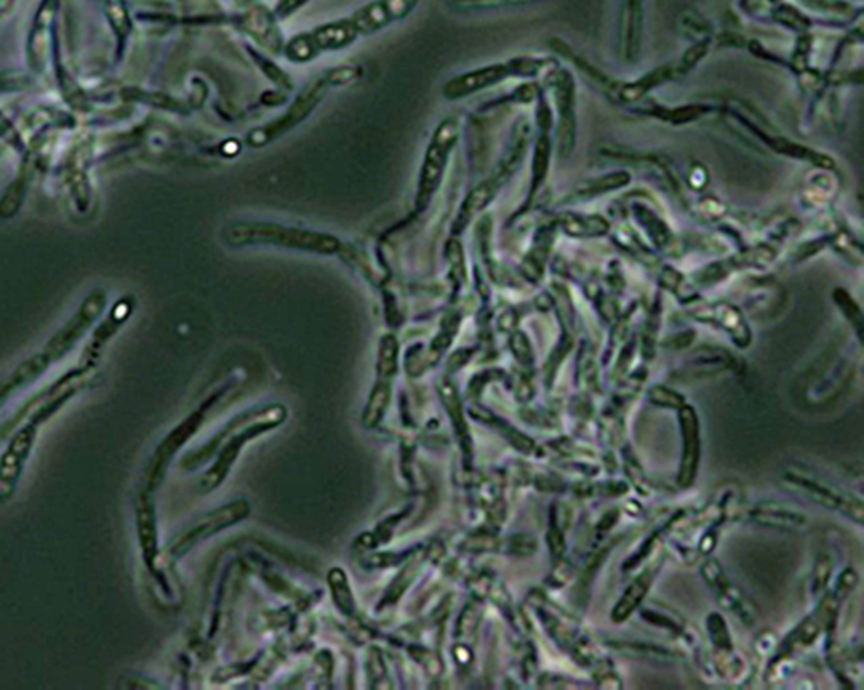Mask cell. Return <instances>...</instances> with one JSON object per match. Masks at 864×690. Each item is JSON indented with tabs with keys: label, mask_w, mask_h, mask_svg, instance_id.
Returning a JSON list of instances; mask_svg holds the SVG:
<instances>
[{
	"label": "cell",
	"mask_w": 864,
	"mask_h": 690,
	"mask_svg": "<svg viewBox=\"0 0 864 690\" xmlns=\"http://www.w3.org/2000/svg\"><path fill=\"white\" fill-rule=\"evenodd\" d=\"M223 240L230 246L273 245L323 255H331L340 250L338 238L331 235L303 229H289L267 221L231 223L223 230Z\"/></svg>",
	"instance_id": "1"
},
{
	"label": "cell",
	"mask_w": 864,
	"mask_h": 690,
	"mask_svg": "<svg viewBox=\"0 0 864 690\" xmlns=\"http://www.w3.org/2000/svg\"><path fill=\"white\" fill-rule=\"evenodd\" d=\"M284 419H286V411L281 405H271L267 409H258V411L245 412L235 417L233 422L228 424L227 429L222 430V434L216 436L213 445L205 449V453L212 454L214 445L222 441H227L222 447L214 466L208 471V475L201 479L203 490H214L227 478L230 468L233 466V462L247 441L257 437L258 434L265 430L277 428Z\"/></svg>",
	"instance_id": "2"
},
{
	"label": "cell",
	"mask_w": 864,
	"mask_h": 690,
	"mask_svg": "<svg viewBox=\"0 0 864 690\" xmlns=\"http://www.w3.org/2000/svg\"><path fill=\"white\" fill-rule=\"evenodd\" d=\"M529 603L535 610V614L547 636L556 644L562 653H566L579 667L591 670L598 661L605 659V655L598 650V646L592 644L591 638L581 631L577 625V618L569 611H562L559 606L552 604V601L544 591L533 589L529 596Z\"/></svg>",
	"instance_id": "3"
},
{
	"label": "cell",
	"mask_w": 864,
	"mask_h": 690,
	"mask_svg": "<svg viewBox=\"0 0 864 690\" xmlns=\"http://www.w3.org/2000/svg\"><path fill=\"white\" fill-rule=\"evenodd\" d=\"M782 478L787 485L805 495L807 498H810V502H814L816 505L831 511H837L860 527L863 525L864 506L863 500L860 496L839 490L833 485L822 481L819 476H814L802 468H789L784 471Z\"/></svg>",
	"instance_id": "4"
},
{
	"label": "cell",
	"mask_w": 864,
	"mask_h": 690,
	"mask_svg": "<svg viewBox=\"0 0 864 690\" xmlns=\"http://www.w3.org/2000/svg\"><path fill=\"white\" fill-rule=\"evenodd\" d=\"M459 136V125L456 119H446L440 122L436 129L434 136L431 138L427 151H425L424 162L419 174V186H417V200L415 204L419 210H424L432 200L436 189L440 187L442 174L448 166L451 151L455 149L456 142Z\"/></svg>",
	"instance_id": "5"
},
{
	"label": "cell",
	"mask_w": 864,
	"mask_h": 690,
	"mask_svg": "<svg viewBox=\"0 0 864 690\" xmlns=\"http://www.w3.org/2000/svg\"><path fill=\"white\" fill-rule=\"evenodd\" d=\"M546 62L542 60H532V58H522L516 62H499L485 66L480 70H474L470 73L459 75L453 78L451 81L446 83L444 87V96L449 100H459L463 96H468L471 93L485 90L488 87L499 83L501 79L508 77H532L537 75Z\"/></svg>",
	"instance_id": "6"
},
{
	"label": "cell",
	"mask_w": 864,
	"mask_h": 690,
	"mask_svg": "<svg viewBox=\"0 0 864 690\" xmlns=\"http://www.w3.org/2000/svg\"><path fill=\"white\" fill-rule=\"evenodd\" d=\"M700 578L713 589L717 604L734 614L746 627H753L759 619L757 604L748 598V594L738 584L733 583L723 564L711 555L700 564Z\"/></svg>",
	"instance_id": "7"
},
{
	"label": "cell",
	"mask_w": 864,
	"mask_h": 690,
	"mask_svg": "<svg viewBox=\"0 0 864 690\" xmlns=\"http://www.w3.org/2000/svg\"><path fill=\"white\" fill-rule=\"evenodd\" d=\"M677 420L681 429V461L675 476V486L679 490H689L694 486L699 475L700 456H702V439H700V420L698 411L687 402L683 409L677 411Z\"/></svg>",
	"instance_id": "8"
},
{
	"label": "cell",
	"mask_w": 864,
	"mask_h": 690,
	"mask_svg": "<svg viewBox=\"0 0 864 690\" xmlns=\"http://www.w3.org/2000/svg\"><path fill=\"white\" fill-rule=\"evenodd\" d=\"M740 370L742 365L734 354L716 346H700L670 371V378L675 382H692Z\"/></svg>",
	"instance_id": "9"
},
{
	"label": "cell",
	"mask_w": 864,
	"mask_h": 690,
	"mask_svg": "<svg viewBox=\"0 0 864 690\" xmlns=\"http://www.w3.org/2000/svg\"><path fill=\"white\" fill-rule=\"evenodd\" d=\"M617 540L618 538H611V540H607L603 545L590 551L586 553L583 564L576 569L575 579L571 583V596H569V606H571L569 613L573 614L575 618L583 616L586 611L590 599H591L592 583H594L601 566L607 562L608 557L613 553Z\"/></svg>",
	"instance_id": "10"
},
{
	"label": "cell",
	"mask_w": 864,
	"mask_h": 690,
	"mask_svg": "<svg viewBox=\"0 0 864 690\" xmlns=\"http://www.w3.org/2000/svg\"><path fill=\"white\" fill-rule=\"evenodd\" d=\"M248 513H250V506L247 505V502H235L214 510L206 517L199 519L189 530H186L181 537L178 538V542L172 547V553L181 555L186 551H189L199 540L214 536L233 523L240 522Z\"/></svg>",
	"instance_id": "11"
},
{
	"label": "cell",
	"mask_w": 864,
	"mask_h": 690,
	"mask_svg": "<svg viewBox=\"0 0 864 690\" xmlns=\"http://www.w3.org/2000/svg\"><path fill=\"white\" fill-rule=\"evenodd\" d=\"M667 561V553H658L649 566L642 569L635 576V579L626 586L623 591L622 598L617 601L613 611H611V621L615 625H622L630 616L637 613L638 608L647 601V596L652 589L655 579L658 578L660 570L664 568Z\"/></svg>",
	"instance_id": "12"
},
{
	"label": "cell",
	"mask_w": 864,
	"mask_h": 690,
	"mask_svg": "<svg viewBox=\"0 0 864 690\" xmlns=\"http://www.w3.org/2000/svg\"><path fill=\"white\" fill-rule=\"evenodd\" d=\"M323 93H324V83L313 85L307 92L303 93L296 100V104L292 107L289 108L286 115H282L275 122L269 123L267 127L252 130L248 134V144L254 145V147H260V145L271 142L273 138L286 134L288 130H290L292 127H296L298 123L303 122L304 119L313 112V108L318 105Z\"/></svg>",
	"instance_id": "13"
},
{
	"label": "cell",
	"mask_w": 864,
	"mask_h": 690,
	"mask_svg": "<svg viewBox=\"0 0 864 690\" xmlns=\"http://www.w3.org/2000/svg\"><path fill=\"white\" fill-rule=\"evenodd\" d=\"M417 2L419 0H373L349 16V21L358 34L377 32L394 21L409 16Z\"/></svg>",
	"instance_id": "14"
},
{
	"label": "cell",
	"mask_w": 864,
	"mask_h": 690,
	"mask_svg": "<svg viewBox=\"0 0 864 690\" xmlns=\"http://www.w3.org/2000/svg\"><path fill=\"white\" fill-rule=\"evenodd\" d=\"M744 513L750 522L759 525L761 528H770L776 532L793 534V532L805 530L809 525V517L805 515V511L774 500L759 502L750 506Z\"/></svg>",
	"instance_id": "15"
},
{
	"label": "cell",
	"mask_w": 864,
	"mask_h": 690,
	"mask_svg": "<svg viewBox=\"0 0 864 690\" xmlns=\"http://www.w3.org/2000/svg\"><path fill=\"white\" fill-rule=\"evenodd\" d=\"M694 318L698 321L709 322L723 329L740 350L748 348L751 343V329L744 321L742 311L733 304L719 303L713 306L700 307L694 312Z\"/></svg>",
	"instance_id": "16"
},
{
	"label": "cell",
	"mask_w": 864,
	"mask_h": 690,
	"mask_svg": "<svg viewBox=\"0 0 864 690\" xmlns=\"http://www.w3.org/2000/svg\"><path fill=\"white\" fill-rule=\"evenodd\" d=\"M558 110H559V144L561 155H569L576 140V112H575V83L562 73L558 81Z\"/></svg>",
	"instance_id": "17"
},
{
	"label": "cell",
	"mask_w": 864,
	"mask_h": 690,
	"mask_svg": "<svg viewBox=\"0 0 864 690\" xmlns=\"http://www.w3.org/2000/svg\"><path fill=\"white\" fill-rule=\"evenodd\" d=\"M471 415L486 424L488 428L497 430L500 434L503 439H507V443L516 447V451L524 456H539L542 454V447L537 445V443L532 439L531 436H527L525 432L516 429L514 424H510L508 420H505L500 415L493 414L491 411L488 409H483L480 405H474L471 409Z\"/></svg>",
	"instance_id": "18"
},
{
	"label": "cell",
	"mask_w": 864,
	"mask_h": 690,
	"mask_svg": "<svg viewBox=\"0 0 864 690\" xmlns=\"http://www.w3.org/2000/svg\"><path fill=\"white\" fill-rule=\"evenodd\" d=\"M609 650L626 659L643 660L653 663H675L684 659L683 652L668 648L664 644L642 642V640H607Z\"/></svg>",
	"instance_id": "19"
},
{
	"label": "cell",
	"mask_w": 864,
	"mask_h": 690,
	"mask_svg": "<svg viewBox=\"0 0 864 690\" xmlns=\"http://www.w3.org/2000/svg\"><path fill=\"white\" fill-rule=\"evenodd\" d=\"M571 525V508L564 502H556L549 508L546 542L550 564L559 562L567 555V530Z\"/></svg>",
	"instance_id": "20"
},
{
	"label": "cell",
	"mask_w": 864,
	"mask_h": 690,
	"mask_svg": "<svg viewBox=\"0 0 864 690\" xmlns=\"http://www.w3.org/2000/svg\"><path fill=\"white\" fill-rule=\"evenodd\" d=\"M360 34L355 29L348 19H340L319 26L318 29L307 32V37L316 53L328 49H341L349 46Z\"/></svg>",
	"instance_id": "21"
},
{
	"label": "cell",
	"mask_w": 864,
	"mask_h": 690,
	"mask_svg": "<svg viewBox=\"0 0 864 690\" xmlns=\"http://www.w3.org/2000/svg\"><path fill=\"white\" fill-rule=\"evenodd\" d=\"M852 375V363L841 362L839 365H833L826 371V375L819 377L816 384L809 388V402L816 405H824L835 400L848 385Z\"/></svg>",
	"instance_id": "22"
},
{
	"label": "cell",
	"mask_w": 864,
	"mask_h": 690,
	"mask_svg": "<svg viewBox=\"0 0 864 690\" xmlns=\"http://www.w3.org/2000/svg\"><path fill=\"white\" fill-rule=\"evenodd\" d=\"M638 614L645 623L652 625L655 628L664 629L677 638H683L684 633L691 627L683 614L657 601H652L649 604L643 603L638 608Z\"/></svg>",
	"instance_id": "23"
},
{
	"label": "cell",
	"mask_w": 864,
	"mask_h": 690,
	"mask_svg": "<svg viewBox=\"0 0 864 690\" xmlns=\"http://www.w3.org/2000/svg\"><path fill=\"white\" fill-rule=\"evenodd\" d=\"M440 399L444 402V407L451 417V422H453L456 436L459 439V445L463 447V453L470 461L473 443H471L470 429H468V424H466V419H465V411H463L459 395L456 392L455 385L448 384V382L440 385Z\"/></svg>",
	"instance_id": "24"
},
{
	"label": "cell",
	"mask_w": 864,
	"mask_h": 690,
	"mask_svg": "<svg viewBox=\"0 0 864 690\" xmlns=\"http://www.w3.org/2000/svg\"><path fill=\"white\" fill-rule=\"evenodd\" d=\"M500 178L501 176L491 178V179H488V181L482 183V185L474 187L471 191L470 196L465 200L463 206H461V212H459V215L456 218V233L463 230L470 223L471 220H473V216L480 213L485 208L486 204L495 198V195L499 191V186H500Z\"/></svg>",
	"instance_id": "25"
},
{
	"label": "cell",
	"mask_w": 864,
	"mask_h": 690,
	"mask_svg": "<svg viewBox=\"0 0 864 690\" xmlns=\"http://www.w3.org/2000/svg\"><path fill=\"white\" fill-rule=\"evenodd\" d=\"M201 420H203V412L199 411V412H197V414L191 415V417H189V419H188L184 424H181L178 429L174 430V432H172V434L167 437L166 441L163 443V445L159 447V451H157L155 458H154V470H152V476L161 475V471H163V468H164V464H166L167 461H169V458H171V456H172V454H174V453L180 449V445H181L182 443H186V441H188V437H189V436H191V434H193V432L199 428Z\"/></svg>",
	"instance_id": "26"
},
{
	"label": "cell",
	"mask_w": 864,
	"mask_h": 690,
	"mask_svg": "<svg viewBox=\"0 0 864 690\" xmlns=\"http://www.w3.org/2000/svg\"><path fill=\"white\" fill-rule=\"evenodd\" d=\"M576 387L581 392L600 394V367L594 360L590 343H583L579 346L576 360Z\"/></svg>",
	"instance_id": "27"
},
{
	"label": "cell",
	"mask_w": 864,
	"mask_h": 690,
	"mask_svg": "<svg viewBox=\"0 0 864 690\" xmlns=\"http://www.w3.org/2000/svg\"><path fill=\"white\" fill-rule=\"evenodd\" d=\"M620 453H622L620 466H622L623 473L626 476V481H628L630 488H633L642 496H649L650 491H652L650 479H649V476L645 473L642 462L638 460L635 451L632 449V445H630L628 441H625L620 445Z\"/></svg>",
	"instance_id": "28"
},
{
	"label": "cell",
	"mask_w": 864,
	"mask_h": 690,
	"mask_svg": "<svg viewBox=\"0 0 864 690\" xmlns=\"http://www.w3.org/2000/svg\"><path fill=\"white\" fill-rule=\"evenodd\" d=\"M833 572H835V564L831 555L826 553H819L818 559L814 561V566L809 576V586H807V596L812 604H816L829 591Z\"/></svg>",
	"instance_id": "29"
},
{
	"label": "cell",
	"mask_w": 864,
	"mask_h": 690,
	"mask_svg": "<svg viewBox=\"0 0 864 690\" xmlns=\"http://www.w3.org/2000/svg\"><path fill=\"white\" fill-rule=\"evenodd\" d=\"M630 181V176L626 172H613L603 178H598L594 181H586L581 186H577L576 191L569 200H591L594 196H600L607 193L609 189H617L620 186H625Z\"/></svg>",
	"instance_id": "30"
},
{
	"label": "cell",
	"mask_w": 864,
	"mask_h": 690,
	"mask_svg": "<svg viewBox=\"0 0 864 690\" xmlns=\"http://www.w3.org/2000/svg\"><path fill=\"white\" fill-rule=\"evenodd\" d=\"M562 229L573 237H600L609 230V225L601 216L566 215Z\"/></svg>",
	"instance_id": "31"
},
{
	"label": "cell",
	"mask_w": 864,
	"mask_h": 690,
	"mask_svg": "<svg viewBox=\"0 0 864 690\" xmlns=\"http://www.w3.org/2000/svg\"><path fill=\"white\" fill-rule=\"evenodd\" d=\"M706 631H708V638H709V644H711V650L713 652L736 648L734 644H733V638H731L728 623H726V619H725L723 614L716 613V611L708 614V618H706Z\"/></svg>",
	"instance_id": "32"
},
{
	"label": "cell",
	"mask_w": 864,
	"mask_h": 690,
	"mask_svg": "<svg viewBox=\"0 0 864 690\" xmlns=\"http://www.w3.org/2000/svg\"><path fill=\"white\" fill-rule=\"evenodd\" d=\"M390 400V385L385 380H382L375 390L372 392L368 405L365 409L364 422L366 428H375L382 420L383 412L387 411V403Z\"/></svg>",
	"instance_id": "33"
},
{
	"label": "cell",
	"mask_w": 864,
	"mask_h": 690,
	"mask_svg": "<svg viewBox=\"0 0 864 690\" xmlns=\"http://www.w3.org/2000/svg\"><path fill=\"white\" fill-rule=\"evenodd\" d=\"M647 400H649L650 405L657 407V409L674 411V412H677L687 403V399L684 397L683 394L675 392L674 388H670L667 385L660 384L652 385L647 390Z\"/></svg>",
	"instance_id": "34"
},
{
	"label": "cell",
	"mask_w": 864,
	"mask_h": 690,
	"mask_svg": "<svg viewBox=\"0 0 864 690\" xmlns=\"http://www.w3.org/2000/svg\"><path fill=\"white\" fill-rule=\"evenodd\" d=\"M448 2H449L451 7H455L456 11L473 12V11H493V9L524 7V5L539 4V2H544V0H448Z\"/></svg>",
	"instance_id": "35"
},
{
	"label": "cell",
	"mask_w": 864,
	"mask_h": 690,
	"mask_svg": "<svg viewBox=\"0 0 864 690\" xmlns=\"http://www.w3.org/2000/svg\"><path fill=\"white\" fill-rule=\"evenodd\" d=\"M328 581H330L336 606L345 614L355 613V599L351 596L347 574L341 569H333L328 576Z\"/></svg>",
	"instance_id": "36"
},
{
	"label": "cell",
	"mask_w": 864,
	"mask_h": 690,
	"mask_svg": "<svg viewBox=\"0 0 864 690\" xmlns=\"http://www.w3.org/2000/svg\"><path fill=\"white\" fill-rule=\"evenodd\" d=\"M537 551H539L537 538L532 537L529 534H516V536L501 538L499 553L514 555V557H532L537 553Z\"/></svg>",
	"instance_id": "37"
},
{
	"label": "cell",
	"mask_w": 864,
	"mask_h": 690,
	"mask_svg": "<svg viewBox=\"0 0 864 690\" xmlns=\"http://www.w3.org/2000/svg\"><path fill=\"white\" fill-rule=\"evenodd\" d=\"M398 362V345L394 337H385L380 343L379 377L382 380H390L397 373Z\"/></svg>",
	"instance_id": "38"
},
{
	"label": "cell",
	"mask_w": 864,
	"mask_h": 690,
	"mask_svg": "<svg viewBox=\"0 0 864 690\" xmlns=\"http://www.w3.org/2000/svg\"><path fill=\"white\" fill-rule=\"evenodd\" d=\"M525 409L522 411V417L525 422L532 424L533 428L541 429L559 430L562 428L561 419L554 409L549 407H532L531 403L524 405Z\"/></svg>",
	"instance_id": "39"
},
{
	"label": "cell",
	"mask_w": 864,
	"mask_h": 690,
	"mask_svg": "<svg viewBox=\"0 0 864 690\" xmlns=\"http://www.w3.org/2000/svg\"><path fill=\"white\" fill-rule=\"evenodd\" d=\"M532 485L535 486V490L542 491V493H547V495H569V490H571V483L561 475V473H556V471H541L537 475L529 476Z\"/></svg>",
	"instance_id": "40"
},
{
	"label": "cell",
	"mask_w": 864,
	"mask_h": 690,
	"mask_svg": "<svg viewBox=\"0 0 864 690\" xmlns=\"http://www.w3.org/2000/svg\"><path fill=\"white\" fill-rule=\"evenodd\" d=\"M510 348L516 356V363L520 365V371L527 375H535V356L532 352L531 341L525 333L516 331L510 339Z\"/></svg>",
	"instance_id": "41"
},
{
	"label": "cell",
	"mask_w": 864,
	"mask_h": 690,
	"mask_svg": "<svg viewBox=\"0 0 864 690\" xmlns=\"http://www.w3.org/2000/svg\"><path fill=\"white\" fill-rule=\"evenodd\" d=\"M622 513V508H609V510H607L598 519V522L594 523V527H592L591 538H590V551L600 547V545H603L607 542L609 534H611V530L617 527V523L620 522Z\"/></svg>",
	"instance_id": "42"
},
{
	"label": "cell",
	"mask_w": 864,
	"mask_h": 690,
	"mask_svg": "<svg viewBox=\"0 0 864 690\" xmlns=\"http://www.w3.org/2000/svg\"><path fill=\"white\" fill-rule=\"evenodd\" d=\"M569 412L573 419L576 420L577 426L581 429H586L594 419V405H592V395L588 392H577L575 397L569 400Z\"/></svg>",
	"instance_id": "43"
},
{
	"label": "cell",
	"mask_w": 864,
	"mask_h": 690,
	"mask_svg": "<svg viewBox=\"0 0 864 690\" xmlns=\"http://www.w3.org/2000/svg\"><path fill=\"white\" fill-rule=\"evenodd\" d=\"M576 569L575 562L566 555L559 562L552 564L550 574L547 576L546 579L547 587L549 589H554V591H559L562 587H566L567 584L573 583L575 574H576Z\"/></svg>",
	"instance_id": "44"
},
{
	"label": "cell",
	"mask_w": 864,
	"mask_h": 690,
	"mask_svg": "<svg viewBox=\"0 0 864 690\" xmlns=\"http://www.w3.org/2000/svg\"><path fill=\"white\" fill-rule=\"evenodd\" d=\"M835 304L843 309L844 316L848 318V321L854 326L856 329V335L861 339L863 337V314H861V309L858 307V304L852 301V297H850V294L843 289L835 292Z\"/></svg>",
	"instance_id": "45"
},
{
	"label": "cell",
	"mask_w": 864,
	"mask_h": 690,
	"mask_svg": "<svg viewBox=\"0 0 864 690\" xmlns=\"http://www.w3.org/2000/svg\"><path fill=\"white\" fill-rule=\"evenodd\" d=\"M537 686L542 689H579V687H594L592 682H583L573 677L561 674H537Z\"/></svg>",
	"instance_id": "46"
},
{
	"label": "cell",
	"mask_w": 864,
	"mask_h": 690,
	"mask_svg": "<svg viewBox=\"0 0 864 690\" xmlns=\"http://www.w3.org/2000/svg\"><path fill=\"white\" fill-rule=\"evenodd\" d=\"M318 53L315 51V47L311 45L307 34H299L296 36L290 43L288 45V56L289 60L292 62H309L316 56Z\"/></svg>",
	"instance_id": "47"
},
{
	"label": "cell",
	"mask_w": 864,
	"mask_h": 690,
	"mask_svg": "<svg viewBox=\"0 0 864 690\" xmlns=\"http://www.w3.org/2000/svg\"><path fill=\"white\" fill-rule=\"evenodd\" d=\"M491 382H508V375L503 371V370L493 369L486 370L483 373L476 375L470 384V395L471 397H476L482 394V390L485 388V385L491 384Z\"/></svg>",
	"instance_id": "48"
},
{
	"label": "cell",
	"mask_w": 864,
	"mask_h": 690,
	"mask_svg": "<svg viewBox=\"0 0 864 690\" xmlns=\"http://www.w3.org/2000/svg\"><path fill=\"white\" fill-rule=\"evenodd\" d=\"M537 661H539L537 650L531 642H527L524 644V652H522V675L527 682H531L532 678L537 677V670H539Z\"/></svg>",
	"instance_id": "49"
},
{
	"label": "cell",
	"mask_w": 864,
	"mask_h": 690,
	"mask_svg": "<svg viewBox=\"0 0 864 690\" xmlns=\"http://www.w3.org/2000/svg\"><path fill=\"white\" fill-rule=\"evenodd\" d=\"M778 638L774 631H761L755 638V652L759 659H770L778 646Z\"/></svg>",
	"instance_id": "50"
},
{
	"label": "cell",
	"mask_w": 864,
	"mask_h": 690,
	"mask_svg": "<svg viewBox=\"0 0 864 690\" xmlns=\"http://www.w3.org/2000/svg\"><path fill=\"white\" fill-rule=\"evenodd\" d=\"M307 2L309 0H279V4L275 5L273 16L277 19H286V17L292 16L294 12H298Z\"/></svg>",
	"instance_id": "51"
},
{
	"label": "cell",
	"mask_w": 864,
	"mask_h": 690,
	"mask_svg": "<svg viewBox=\"0 0 864 690\" xmlns=\"http://www.w3.org/2000/svg\"><path fill=\"white\" fill-rule=\"evenodd\" d=\"M415 570H417V566H407V569H406V570L400 574V578H397V579H395L397 583L390 587L389 594H390V596H394V599L400 598V596H402V593H404V589H406V587L409 586L410 581L414 579Z\"/></svg>",
	"instance_id": "52"
},
{
	"label": "cell",
	"mask_w": 864,
	"mask_h": 690,
	"mask_svg": "<svg viewBox=\"0 0 864 690\" xmlns=\"http://www.w3.org/2000/svg\"><path fill=\"white\" fill-rule=\"evenodd\" d=\"M694 337H696V333H694V331H684V333H679V335H675V337H667V339L664 341V346L668 348V350H672V352H674V350H675V352H679V350L687 348V346L692 343Z\"/></svg>",
	"instance_id": "53"
},
{
	"label": "cell",
	"mask_w": 864,
	"mask_h": 690,
	"mask_svg": "<svg viewBox=\"0 0 864 690\" xmlns=\"http://www.w3.org/2000/svg\"><path fill=\"white\" fill-rule=\"evenodd\" d=\"M357 77H358L357 68H341V70H334L333 73L330 75V83L343 85V83L353 81Z\"/></svg>",
	"instance_id": "54"
},
{
	"label": "cell",
	"mask_w": 864,
	"mask_h": 690,
	"mask_svg": "<svg viewBox=\"0 0 864 690\" xmlns=\"http://www.w3.org/2000/svg\"><path fill=\"white\" fill-rule=\"evenodd\" d=\"M235 2H237L239 5H248V4H252L254 0H235Z\"/></svg>",
	"instance_id": "55"
},
{
	"label": "cell",
	"mask_w": 864,
	"mask_h": 690,
	"mask_svg": "<svg viewBox=\"0 0 864 690\" xmlns=\"http://www.w3.org/2000/svg\"><path fill=\"white\" fill-rule=\"evenodd\" d=\"M746 2H748V0H743V4H746Z\"/></svg>",
	"instance_id": "56"
}]
</instances>
